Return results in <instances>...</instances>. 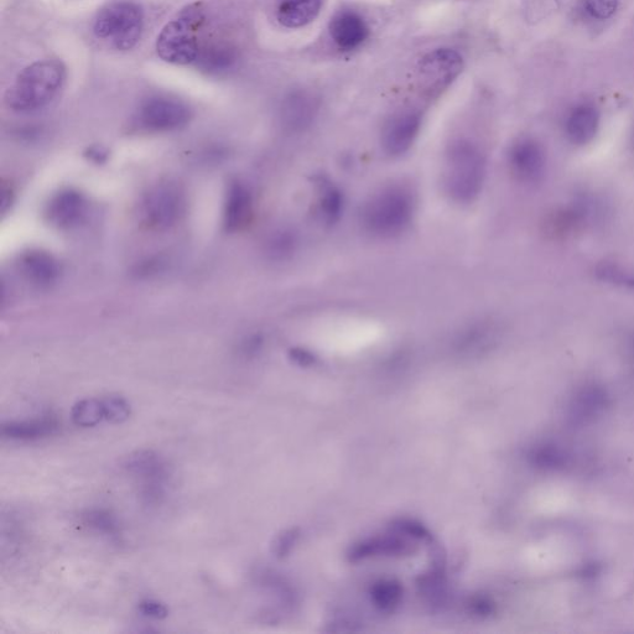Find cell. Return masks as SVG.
<instances>
[{
    "instance_id": "obj_27",
    "label": "cell",
    "mask_w": 634,
    "mask_h": 634,
    "mask_svg": "<svg viewBox=\"0 0 634 634\" xmlns=\"http://www.w3.org/2000/svg\"><path fill=\"white\" fill-rule=\"evenodd\" d=\"M72 422L82 428H93L105 419L102 400L88 398L80 400L74 405L71 412Z\"/></svg>"
},
{
    "instance_id": "obj_15",
    "label": "cell",
    "mask_w": 634,
    "mask_h": 634,
    "mask_svg": "<svg viewBox=\"0 0 634 634\" xmlns=\"http://www.w3.org/2000/svg\"><path fill=\"white\" fill-rule=\"evenodd\" d=\"M253 195L248 187L241 183H233L227 191L225 205V226L227 231H241L252 220Z\"/></svg>"
},
{
    "instance_id": "obj_21",
    "label": "cell",
    "mask_w": 634,
    "mask_h": 634,
    "mask_svg": "<svg viewBox=\"0 0 634 634\" xmlns=\"http://www.w3.org/2000/svg\"><path fill=\"white\" fill-rule=\"evenodd\" d=\"M315 116V102L304 96L291 98L283 111L284 124L293 132L304 131L313 123Z\"/></svg>"
},
{
    "instance_id": "obj_8",
    "label": "cell",
    "mask_w": 634,
    "mask_h": 634,
    "mask_svg": "<svg viewBox=\"0 0 634 634\" xmlns=\"http://www.w3.org/2000/svg\"><path fill=\"white\" fill-rule=\"evenodd\" d=\"M464 69V60L455 50L438 49L419 62V74L430 93L443 91Z\"/></svg>"
},
{
    "instance_id": "obj_7",
    "label": "cell",
    "mask_w": 634,
    "mask_h": 634,
    "mask_svg": "<svg viewBox=\"0 0 634 634\" xmlns=\"http://www.w3.org/2000/svg\"><path fill=\"white\" fill-rule=\"evenodd\" d=\"M161 60L173 65H189L200 54L195 20L191 17L173 20L161 30L157 41Z\"/></svg>"
},
{
    "instance_id": "obj_23",
    "label": "cell",
    "mask_w": 634,
    "mask_h": 634,
    "mask_svg": "<svg viewBox=\"0 0 634 634\" xmlns=\"http://www.w3.org/2000/svg\"><path fill=\"white\" fill-rule=\"evenodd\" d=\"M344 211V192L336 186H325L321 191L319 202H317V213H319L321 221L326 225H335L341 220Z\"/></svg>"
},
{
    "instance_id": "obj_4",
    "label": "cell",
    "mask_w": 634,
    "mask_h": 634,
    "mask_svg": "<svg viewBox=\"0 0 634 634\" xmlns=\"http://www.w3.org/2000/svg\"><path fill=\"white\" fill-rule=\"evenodd\" d=\"M143 10L138 4L119 0L102 9L93 25V33L101 40H109L114 48L131 50L142 35Z\"/></svg>"
},
{
    "instance_id": "obj_11",
    "label": "cell",
    "mask_w": 634,
    "mask_h": 634,
    "mask_svg": "<svg viewBox=\"0 0 634 634\" xmlns=\"http://www.w3.org/2000/svg\"><path fill=\"white\" fill-rule=\"evenodd\" d=\"M500 337L501 326L496 321L481 319L462 326L451 345L461 356H477L495 347Z\"/></svg>"
},
{
    "instance_id": "obj_24",
    "label": "cell",
    "mask_w": 634,
    "mask_h": 634,
    "mask_svg": "<svg viewBox=\"0 0 634 634\" xmlns=\"http://www.w3.org/2000/svg\"><path fill=\"white\" fill-rule=\"evenodd\" d=\"M298 235L290 228H279L269 236L265 243V252L273 261H287L298 251Z\"/></svg>"
},
{
    "instance_id": "obj_25",
    "label": "cell",
    "mask_w": 634,
    "mask_h": 634,
    "mask_svg": "<svg viewBox=\"0 0 634 634\" xmlns=\"http://www.w3.org/2000/svg\"><path fill=\"white\" fill-rule=\"evenodd\" d=\"M236 59L235 51L231 48H228L226 45H215L210 46L209 49L200 51L196 62L202 70L218 74V72L231 69V67L235 65Z\"/></svg>"
},
{
    "instance_id": "obj_30",
    "label": "cell",
    "mask_w": 634,
    "mask_h": 634,
    "mask_svg": "<svg viewBox=\"0 0 634 634\" xmlns=\"http://www.w3.org/2000/svg\"><path fill=\"white\" fill-rule=\"evenodd\" d=\"M103 412H105V419L112 424H122L127 422L131 417L132 409L131 404L126 399L119 396H108L102 399Z\"/></svg>"
},
{
    "instance_id": "obj_13",
    "label": "cell",
    "mask_w": 634,
    "mask_h": 634,
    "mask_svg": "<svg viewBox=\"0 0 634 634\" xmlns=\"http://www.w3.org/2000/svg\"><path fill=\"white\" fill-rule=\"evenodd\" d=\"M86 209V199L79 191L62 190L50 200L46 217L57 228H70L82 220Z\"/></svg>"
},
{
    "instance_id": "obj_28",
    "label": "cell",
    "mask_w": 634,
    "mask_h": 634,
    "mask_svg": "<svg viewBox=\"0 0 634 634\" xmlns=\"http://www.w3.org/2000/svg\"><path fill=\"white\" fill-rule=\"evenodd\" d=\"M595 274L597 279L615 287L634 289V270L622 267L620 264L604 262L597 265Z\"/></svg>"
},
{
    "instance_id": "obj_1",
    "label": "cell",
    "mask_w": 634,
    "mask_h": 634,
    "mask_svg": "<svg viewBox=\"0 0 634 634\" xmlns=\"http://www.w3.org/2000/svg\"><path fill=\"white\" fill-rule=\"evenodd\" d=\"M487 170L486 155L476 143L469 139L456 140L445 159L446 194L456 204H471L482 194Z\"/></svg>"
},
{
    "instance_id": "obj_29",
    "label": "cell",
    "mask_w": 634,
    "mask_h": 634,
    "mask_svg": "<svg viewBox=\"0 0 634 634\" xmlns=\"http://www.w3.org/2000/svg\"><path fill=\"white\" fill-rule=\"evenodd\" d=\"M605 394L599 388H587L575 400L574 415L576 419L590 418L605 405Z\"/></svg>"
},
{
    "instance_id": "obj_37",
    "label": "cell",
    "mask_w": 634,
    "mask_h": 634,
    "mask_svg": "<svg viewBox=\"0 0 634 634\" xmlns=\"http://www.w3.org/2000/svg\"><path fill=\"white\" fill-rule=\"evenodd\" d=\"M470 612L478 617H488L495 612V604L487 597H474L469 604Z\"/></svg>"
},
{
    "instance_id": "obj_26",
    "label": "cell",
    "mask_w": 634,
    "mask_h": 634,
    "mask_svg": "<svg viewBox=\"0 0 634 634\" xmlns=\"http://www.w3.org/2000/svg\"><path fill=\"white\" fill-rule=\"evenodd\" d=\"M83 526L95 530V532L118 537L121 534V524L112 512L103 508H91L81 514Z\"/></svg>"
},
{
    "instance_id": "obj_6",
    "label": "cell",
    "mask_w": 634,
    "mask_h": 634,
    "mask_svg": "<svg viewBox=\"0 0 634 634\" xmlns=\"http://www.w3.org/2000/svg\"><path fill=\"white\" fill-rule=\"evenodd\" d=\"M186 210V197L176 183L164 181L152 187L142 204V217L150 230L168 231L181 220Z\"/></svg>"
},
{
    "instance_id": "obj_5",
    "label": "cell",
    "mask_w": 634,
    "mask_h": 634,
    "mask_svg": "<svg viewBox=\"0 0 634 634\" xmlns=\"http://www.w3.org/2000/svg\"><path fill=\"white\" fill-rule=\"evenodd\" d=\"M123 470L142 481L139 496L144 506H158L166 496V486L171 478V467L163 456L154 450H137L123 460Z\"/></svg>"
},
{
    "instance_id": "obj_20",
    "label": "cell",
    "mask_w": 634,
    "mask_h": 634,
    "mask_svg": "<svg viewBox=\"0 0 634 634\" xmlns=\"http://www.w3.org/2000/svg\"><path fill=\"white\" fill-rule=\"evenodd\" d=\"M321 7L322 0H282L277 17L285 28H301L316 19Z\"/></svg>"
},
{
    "instance_id": "obj_2",
    "label": "cell",
    "mask_w": 634,
    "mask_h": 634,
    "mask_svg": "<svg viewBox=\"0 0 634 634\" xmlns=\"http://www.w3.org/2000/svg\"><path fill=\"white\" fill-rule=\"evenodd\" d=\"M417 201L408 187H384L368 200L362 211V222L371 235L393 238L402 235L414 221Z\"/></svg>"
},
{
    "instance_id": "obj_22",
    "label": "cell",
    "mask_w": 634,
    "mask_h": 634,
    "mask_svg": "<svg viewBox=\"0 0 634 634\" xmlns=\"http://www.w3.org/2000/svg\"><path fill=\"white\" fill-rule=\"evenodd\" d=\"M371 601L378 611L391 613L403 599V586L397 580H379L371 587Z\"/></svg>"
},
{
    "instance_id": "obj_19",
    "label": "cell",
    "mask_w": 634,
    "mask_h": 634,
    "mask_svg": "<svg viewBox=\"0 0 634 634\" xmlns=\"http://www.w3.org/2000/svg\"><path fill=\"white\" fill-rule=\"evenodd\" d=\"M20 270L29 282L49 285L59 278L60 264L48 252L30 251L20 258Z\"/></svg>"
},
{
    "instance_id": "obj_12",
    "label": "cell",
    "mask_w": 634,
    "mask_h": 634,
    "mask_svg": "<svg viewBox=\"0 0 634 634\" xmlns=\"http://www.w3.org/2000/svg\"><path fill=\"white\" fill-rule=\"evenodd\" d=\"M422 122V116L415 111L403 112L393 117L382 134L384 152L394 158L408 153L418 138Z\"/></svg>"
},
{
    "instance_id": "obj_16",
    "label": "cell",
    "mask_w": 634,
    "mask_h": 634,
    "mask_svg": "<svg viewBox=\"0 0 634 634\" xmlns=\"http://www.w3.org/2000/svg\"><path fill=\"white\" fill-rule=\"evenodd\" d=\"M410 553H413L412 544L399 538L398 535H393V537L367 539L353 545L348 553V559L352 563H357L374 556H404Z\"/></svg>"
},
{
    "instance_id": "obj_32",
    "label": "cell",
    "mask_w": 634,
    "mask_h": 634,
    "mask_svg": "<svg viewBox=\"0 0 634 634\" xmlns=\"http://www.w3.org/2000/svg\"><path fill=\"white\" fill-rule=\"evenodd\" d=\"M592 18L606 20L616 13L618 0H582Z\"/></svg>"
},
{
    "instance_id": "obj_33",
    "label": "cell",
    "mask_w": 634,
    "mask_h": 634,
    "mask_svg": "<svg viewBox=\"0 0 634 634\" xmlns=\"http://www.w3.org/2000/svg\"><path fill=\"white\" fill-rule=\"evenodd\" d=\"M393 529L396 530L397 534L404 535V537H410L415 540L428 542V540L433 539V535L430 534L428 528H425L423 524L418 522L409 521V519L397 522L394 524Z\"/></svg>"
},
{
    "instance_id": "obj_3",
    "label": "cell",
    "mask_w": 634,
    "mask_h": 634,
    "mask_svg": "<svg viewBox=\"0 0 634 634\" xmlns=\"http://www.w3.org/2000/svg\"><path fill=\"white\" fill-rule=\"evenodd\" d=\"M66 79L64 64L43 60L23 70L5 95L7 106L14 112L28 113L49 105Z\"/></svg>"
},
{
    "instance_id": "obj_36",
    "label": "cell",
    "mask_w": 634,
    "mask_h": 634,
    "mask_svg": "<svg viewBox=\"0 0 634 634\" xmlns=\"http://www.w3.org/2000/svg\"><path fill=\"white\" fill-rule=\"evenodd\" d=\"M290 360L300 367H311L316 365L317 357L315 353L303 347H295L289 352Z\"/></svg>"
},
{
    "instance_id": "obj_35",
    "label": "cell",
    "mask_w": 634,
    "mask_h": 634,
    "mask_svg": "<svg viewBox=\"0 0 634 634\" xmlns=\"http://www.w3.org/2000/svg\"><path fill=\"white\" fill-rule=\"evenodd\" d=\"M140 615L152 618V620H165L169 616V608L163 602L157 600H143L139 602Z\"/></svg>"
},
{
    "instance_id": "obj_18",
    "label": "cell",
    "mask_w": 634,
    "mask_h": 634,
    "mask_svg": "<svg viewBox=\"0 0 634 634\" xmlns=\"http://www.w3.org/2000/svg\"><path fill=\"white\" fill-rule=\"evenodd\" d=\"M59 429V420L48 414L38 419L5 423L2 425V435L10 440L30 441L49 438Z\"/></svg>"
},
{
    "instance_id": "obj_34",
    "label": "cell",
    "mask_w": 634,
    "mask_h": 634,
    "mask_svg": "<svg viewBox=\"0 0 634 634\" xmlns=\"http://www.w3.org/2000/svg\"><path fill=\"white\" fill-rule=\"evenodd\" d=\"M532 459L534 464L540 467H556L563 464L564 455L559 449L543 446V448L534 450Z\"/></svg>"
},
{
    "instance_id": "obj_14",
    "label": "cell",
    "mask_w": 634,
    "mask_h": 634,
    "mask_svg": "<svg viewBox=\"0 0 634 634\" xmlns=\"http://www.w3.org/2000/svg\"><path fill=\"white\" fill-rule=\"evenodd\" d=\"M330 34L341 50L351 51L365 43L370 36L365 19L355 12L337 14L330 24Z\"/></svg>"
},
{
    "instance_id": "obj_17",
    "label": "cell",
    "mask_w": 634,
    "mask_h": 634,
    "mask_svg": "<svg viewBox=\"0 0 634 634\" xmlns=\"http://www.w3.org/2000/svg\"><path fill=\"white\" fill-rule=\"evenodd\" d=\"M600 127V112L595 106L580 105L566 121V135L575 145H586L596 137Z\"/></svg>"
},
{
    "instance_id": "obj_31",
    "label": "cell",
    "mask_w": 634,
    "mask_h": 634,
    "mask_svg": "<svg viewBox=\"0 0 634 634\" xmlns=\"http://www.w3.org/2000/svg\"><path fill=\"white\" fill-rule=\"evenodd\" d=\"M300 538L299 529H287L280 533L273 542L272 552L277 559L288 558Z\"/></svg>"
},
{
    "instance_id": "obj_9",
    "label": "cell",
    "mask_w": 634,
    "mask_h": 634,
    "mask_svg": "<svg viewBox=\"0 0 634 634\" xmlns=\"http://www.w3.org/2000/svg\"><path fill=\"white\" fill-rule=\"evenodd\" d=\"M509 168L514 178L523 184H537L547 171V155L534 139H521L513 144L508 155Z\"/></svg>"
},
{
    "instance_id": "obj_10",
    "label": "cell",
    "mask_w": 634,
    "mask_h": 634,
    "mask_svg": "<svg viewBox=\"0 0 634 634\" xmlns=\"http://www.w3.org/2000/svg\"><path fill=\"white\" fill-rule=\"evenodd\" d=\"M139 121L150 131H175L190 121V111L179 101L163 97L152 98L140 108Z\"/></svg>"
}]
</instances>
